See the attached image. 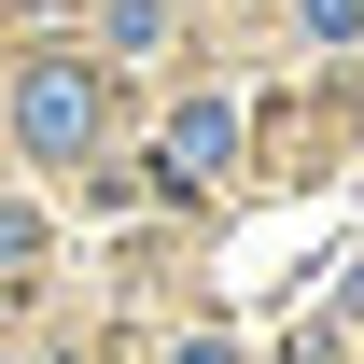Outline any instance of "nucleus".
<instances>
[{
  "instance_id": "f257e3e1",
  "label": "nucleus",
  "mask_w": 364,
  "mask_h": 364,
  "mask_svg": "<svg viewBox=\"0 0 364 364\" xmlns=\"http://www.w3.org/2000/svg\"><path fill=\"white\" fill-rule=\"evenodd\" d=\"M28 140H43V154L85 140V70H43V85H28Z\"/></svg>"
},
{
  "instance_id": "f03ea898",
  "label": "nucleus",
  "mask_w": 364,
  "mask_h": 364,
  "mask_svg": "<svg viewBox=\"0 0 364 364\" xmlns=\"http://www.w3.org/2000/svg\"><path fill=\"white\" fill-rule=\"evenodd\" d=\"M225 140H238V127H225V112H210V98H196V112H182V127H168V168H210Z\"/></svg>"
}]
</instances>
